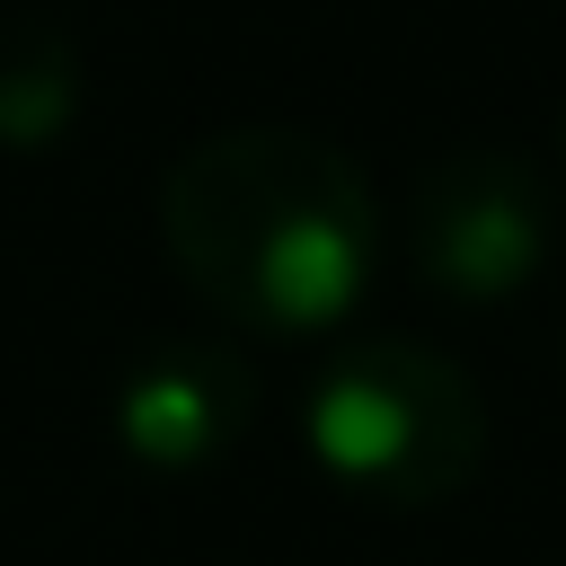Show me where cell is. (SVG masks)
I'll list each match as a JSON object with an SVG mask.
<instances>
[{
  "instance_id": "cell-5",
  "label": "cell",
  "mask_w": 566,
  "mask_h": 566,
  "mask_svg": "<svg viewBox=\"0 0 566 566\" xmlns=\"http://www.w3.org/2000/svg\"><path fill=\"white\" fill-rule=\"evenodd\" d=\"M80 115V53L44 18L0 27V150H53Z\"/></svg>"
},
{
  "instance_id": "cell-6",
  "label": "cell",
  "mask_w": 566,
  "mask_h": 566,
  "mask_svg": "<svg viewBox=\"0 0 566 566\" xmlns=\"http://www.w3.org/2000/svg\"><path fill=\"white\" fill-rule=\"evenodd\" d=\"M557 168H566V115H557Z\"/></svg>"
},
{
  "instance_id": "cell-1",
  "label": "cell",
  "mask_w": 566,
  "mask_h": 566,
  "mask_svg": "<svg viewBox=\"0 0 566 566\" xmlns=\"http://www.w3.org/2000/svg\"><path fill=\"white\" fill-rule=\"evenodd\" d=\"M159 221L186 283L221 318H248L265 336L336 327L380 256V212L363 168L336 142L283 124L195 142L159 186Z\"/></svg>"
},
{
  "instance_id": "cell-2",
  "label": "cell",
  "mask_w": 566,
  "mask_h": 566,
  "mask_svg": "<svg viewBox=\"0 0 566 566\" xmlns=\"http://www.w3.org/2000/svg\"><path fill=\"white\" fill-rule=\"evenodd\" d=\"M310 460L371 504H442L486 460V398L433 345H354L301 398Z\"/></svg>"
},
{
  "instance_id": "cell-4",
  "label": "cell",
  "mask_w": 566,
  "mask_h": 566,
  "mask_svg": "<svg viewBox=\"0 0 566 566\" xmlns=\"http://www.w3.org/2000/svg\"><path fill=\"white\" fill-rule=\"evenodd\" d=\"M239 407H248V371L239 363H221V354H168V363H150V371L124 380L115 433L150 469H195V460H212L230 442Z\"/></svg>"
},
{
  "instance_id": "cell-3",
  "label": "cell",
  "mask_w": 566,
  "mask_h": 566,
  "mask_svg": "<svg viewBox=\"0 0 566 566\" xmlns=\"http://www.w3.org/2000/svg\"><path fill=\"white\" fill-rule=\"evenodd\" d=\"M548 248L539 177L513 150H451L416 195V265L451 301H504Z\"/></svg>"
}]
</instances>
